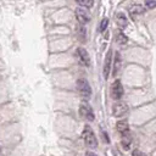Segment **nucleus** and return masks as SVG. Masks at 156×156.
<instances>
[{"label":"nucleus","instance_id":"nucleus-1","mask_svg":"<svg viewBox=\"0 0 156 156\" xmlns=\"http://www.w3.org/2000/svg\"><path fill=\"white\" fill-rule=\"evenodd\" d=\"M82 136H83V140H84V143H85V145L88 147L95 149L98 146V139H96V135H95L94 130L91 129V127L85 126L84 129H83Z\"/></svg>","mask_w":156,"mask_h":156},{"label":"nucleus","instance_id":"nucleus-2","mask_svg":"<svg viewBox=\"0 0 156 156\" xmlns=\"http://www.w3.org/2000/svg\"><path fill=\"white\" fill-rule=\"evenodd\" d=\"M76 85H77V90L78 93L80 94V96L83 99H89L91 96V88L89 85V83L84 79V78H78L77 82H76Z\"/></svg>","mask_w":156,"mask_h":156},{"label":"nucleus","instance_id":"nucleus-3","mask_svg":"<svg viewBox=\"0 0 156 156\" xmlns=\"http://www.w3.org/2000/svg\"><path fill=\"white\" fill-rule=\"evenodd\" d=\"M128 111H129V107L126 102L117 101L112 105V113H113L115 117H122L126 113H128Z\"/></svg>","mask_w":156,"mask_h":156},{"label":"nucleus","instance_id":"nucleus-4","mask_svg":"<svg viewBox=\"0 0 156 156\" xmlns=\"http://www.w3.org/2000/svg\"><path fill=\"white\" fill-rule=\"evenodd\" d=\"M79 113L87 121H94V118H95L94 111H93V108L90 107V105L88 102H82L80 104V106H79Z\"/></svg>","mask_w":156,"mask_h":156},{"label":"nucleus","instance_id":"nucleus-5","mask_svg":"<svg viewBox=\"0 0 156 156\" xmlns=\"http://www.w3.org/2000/svg\"><path fill=\"white\" fill-rule=\"evenodd\" d=\"M123 87L121 84L119 80H115L111 85V96L115 99V100H119L122 96H123Z\"/></svg>","mask_w":156,"mask_h":156},{"label":"nucleus","instance_id":"nucleus-6","mask_svg":"<svg viewBox=\"0 0 156 156\" xmlns=\"http://www.w3.org/2000/svg\"><path fill=\"white\" fill-rule=\"evenodd\" d=\"M76 54H77V57H78V60H79V62L82 65H84V66H89L90 65L89 55H88V52H87V50L84 48H78Z\"/></svg>","mask_w":156,"mask_h":156},{"label":"nucleus","instance_id":"nucleus-7","mask_svg":"<svg viewBox=\"0 0 156 156\" xmlns=\"http://www.w3.org/2000/svg\"><path fill=\"white\" fill-rule=\"evenodd\" d=\"M76 17H77V20H78V22L80 24H85L87 22H89V18H90L89 15H88V12L85 10L80 9V7H78L76 10Z\"/></svg>","mask_w":156,"mask_h":156},{"label":"nucleus","instance_id":"nucleus-8","mask_svg":"<svg viewBox=\"0 0 156 156\" xmlns=\"http://www.w3.org/2000/svg\"><path fill=\"white\" fill-rule=\"evenodd\" d=\"M111 63H112V56H111V51L107 52L106 55V58H105V62H104V78H108L110 76V71H111Z\"/></svg>","mask_w":156,"mask_h":156},{"label":"nucleus","instance_id":"nucleus-9","mask_svg":"<svg viewBox=\"0 0 156 156\" xmlns=\"http://www.w3.org/2000/svg\"><path fill=\"white\" fill-rule=\"evenodd\" d=\"M116 129H117V132H118L122 136L129 135V124H128V122H126V121H118L117 124H116Z\"/></svg>","mask_w":156,"mask_h":156},{"label":"nucleus","instance_id":"nucleus-10","mask_svg":"<svg viewBox=\"0 0 156 156\" xmlns=\"http://www.w3.org/2000/svg\"><path fill=\"white\" fill-rule=\"evenodd\" d=\"M121 63H122L121 55H119V52H116L115 58H113V76H117V73L119 72V69H121Z\"/></svg>","mask_w":156,"mask_h":156},{"label":"nucleus","instance_id":"nucleus-11","mask_svg":"<svg viewBox=\"0 0 156 156\" xmlns=\"http://www.w3.org/2000/svg\"><path fill=\"white\" fill-rule=\"evenodd\" d=\"M144 7L141 6V5H134V6H132L130 7V10H129V12H130V15L132 16H135V15H141V13H144Z\"/></svg>","mask_w":156,"mask_h":156},{"label":"nucleus","instance_id":"nucleus-12","mask_svg":"<svg viewBox=\"0 0 156 156\" xmlns=\"http://www.w3.org/2000/svg\"><path fill=\"white\" fill-rule=\"evenodd\" d=\"M116 18H117V24H118L119 27L124 28V27L127 26V18H126V16H124L123 13H117Z\"/></svg>","mask_w":156,"mask_h":156},{"label":"nucleus","instance_id":"nucleus-13","mask_svg":"<svg viewBox=\"0 0 156 156\" xmlns=\"http://www.w3.org/2000/svg\"><path fill=\"white\" fill-rule=\"evenodd\" d=\"M77 34H78L79 39L82 41H84V39H85V28H84V24H79L77 27Z\"/></svg>","mask_w":156,"mask_h":156},{"label":"nucleus","instance_id":"nucleus-14","mask_svg":"<svg viewBox=\"0 0 156 156\" xmlns=\"http://www.w3.org/2000/svg\"><path fill=\"white\" fill-rule=\"evenodd\" d=\"M78 5L80 6H84V7H91L94 5V1L93 0H76Z\"/></svg>","mask_w":156,"mask_h":156},{"label":"nucleus","instance_id":"nucleus-15","mask_svg":"<svg viewBox=\"0 0 156 156\" xmlns=\"http://www.w3.org/2000/svg\"><path fill=\"white\" fill-rule=\"evenodd\" d=\"M127 41H128V38H127L123 33H118V34H117V43H118V44L124 45Z\"/></svg>","mask_w":156,"mask_h":156},{"label":"nucleus","instance_id":"nucleus-16","mask_svg":"<svg viewBox=\"0 0 156 156\" xmlns=\"http://www.w3.org/2000/svg\"><path fill=\"white\" fill-rule=\"evenodd\" d=\"M122 145H123V147H124L126 150L129 149V146H130V138H129V135L122 136Z\"/></svg>","mask_w":156,"mask_h":156},{"label":"nucleus","instance_id":"nucleus-17","mask_svg":"<svg viewBox=\"0 0 156 156\" xmlns=\"http://www.w3.org/2000/svg\"><path fill=\"white\" fill-rule=\"evenodd\" d=\"M107 24H108V18H106V17H105V18L101 21V23H100V32H105V29H106Z\"/></svg>","mask_w":156,"mask_h":156},{"label":"nucleus","instance_id":"nucleus-18","mask_svg":"<svg viewBox=\"0 0 156 156\" xmlns=\"http://www.w3.org/2000/svg\"><path fill=\"white\" fill-rule=\"evenodd\" d=\"M145 6L147 9H154L156 7V0H145Z\"/></svg>","mask_w":156,"mask_h":156},{"label":"nucleus","instance_id":"nucleus-19","mask_svg":"<svg viewBox=\"0 0 156 156\" xmlns=\"http://www.w3.org/2000/svg\"><path fill=\"white\" fill-rule=\"evenodd\" d=\"M132 156H144V154L140 151V150H134L132 152Z\"/></svg>","mask_w":156,"mask_h":156},{"label":"nucleus","instance_id":"nucleus-20","mask_svg":"<svg viewBox=\"0 0 156 156\" xmlns=\"http://www.w3.org/2000/svg\"><path fill=\"white\" fill-rule=\"evenodd\" d=\"M85 156H98V155H96V154H94V152H91V151H87Z\"/></svg>","mask_w":156,"mask_h":156}]
</instances>
